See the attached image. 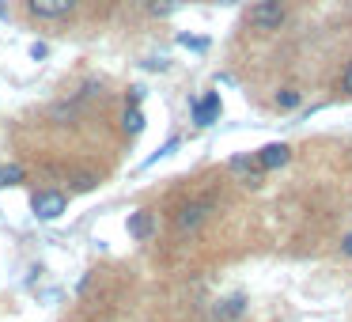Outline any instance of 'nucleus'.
<instances>
[{
	"mask_svg": "<svg viewBox=\"0 0 352 322\" xmlns=\"http://www.w3.org/2000/svg\"><path fill=\"white\" fill-rule=\"evenodd\" d=\"M288 8H284V0H254L250 12H246V27L254 31H276L284 23Z\"/></svg>",
	"mask_w": 352,
	"mask_h": 322,
	"instance_id": "1",
	"label": "nucleus"
},
{
	"mask_svg": "<svg viewBox=\"0 0 352 322\" xmlns=\"http://www.w3.org/2000/svg\"><path fill=\"white\" fill-rule=\"evenodd\" d=\"M65 208H69V197H65V193H57V190H38L31 197V213L38 216V220H46V224L57 220Z\"/></svg>",
	"mask_w": 352,
	"mask_h": 322,
	"instance_id": "2",
	"label": "nucleus"
},
{
	"mask_svg": "<svg viewBox=\"0 0 352 322\" xmlns=\"http://www.w3.org/2000/svg\"><path fill=\"white\" fill-rule=\"evenodd\" d=\"M80 0H27V8H31V16L38 19H65L76 12Z\"/></svg>",
	"mask_w": 352,
	"mask_h": 322,
	"instance_id": "3",
	"label": "nucleus"
},
{
	"mask_svg": "<svg viewBox=\"0 0 352 322\" xmlns=\"http://www.w3.org/2000/svg\"><path fill=\"white\" fill-rule=\"evenodd\" d=\"M208 213H212V201H190V205H182V213H178V231H197L201 224L208 220Z\"/></svg>",
	"mask_w": 352,
	"mask_h": 322,
	"instance_id": "4",
	"label": "nucleus"
},
{
	"mask_svg": "<svg viewBox=\"0 0 352 322\" xmlns=\"http://www.w3.org/2000/svg\"><path fill=\"white\" fill-rule=\"evenodd\" d=\"M220 110H223L220 95H216V92H208L205 99H197V103L190 107V114H193V125H212L216 118H220Z\"/></svg>",
	"mask_w": 352,
	"mask_h": 322,
	"instance_id": "5",
	"label": "nucleus"
},
{
	"mask_svg": "<svg viewBox=\"0 0 352 322\" xmlns=\"http://www.w3.org/2000/svg\"><path fill=\"white\" fill-rule=\"evenodd\" d=\"M254 160H258L261 171H276V167H284V163L292 160V148L288 144H265L261 152H254Z\"/></svg>",
	"mask_w": 352,
	"mask_h": 322,
	"instance_id": "6",
	"label": "nucleus"
},
{
	"mask_svg": "<svg viewBox=\"0 0 352 322\" xmlns=\"http://www.w3.org/2000/svg\"><path fill=\"white\" fill-rule=\"evenodd\" d=\"M152 213H148V208H137V213H129V220H125V231H129L133 239H140V243H144V239H152Z\"/></svg>",
	"mask_w": 352,
	"mask_h": 322,
	"instance_id": "7",
	"label": "nucleus"
},
{
	"mask_svg": "<svg viewBox=\"0 0 352 322\" xmlns=\"http://www.w3.org/2000/svg\"><path fill=\"white\" fill-rule=\"evenodd\" d=\"M212 314L220 322H231V319H243L246 314V296H231V299H220V303L212 307Z\"/></svg>",
	"mask_w": 352,
	"mask_h": 322,
	"instance_id": "8",
	"label": "nucleus"
},
{
	"mask_svg": "<svg viewBox=\"0 0 352 322\" xmlns=\"http://www.w3.org/2000/svg\"><path fill=\"white\" fill-rule=\"evenodd\" d=\"M122 129L129 133V137H137V133L144 129V110H140V107H125V118H122Z\"/></svg>",
	"mask_w": 352,
	"mask_h": 322,
	"instance_id": "9",
	"label": "nucleus"
},
{
	"mask_svg": "<svg viewBox=\"0 0 352 322\" xmlns=\"http://www.w3.org/2000/svg\"><path fill=\"white\" fill-rule=\"evenodd\" d=\"M23 182V167H19V163H4V167H0V190H4V186H19Z\"/></svg>",
	"mask_w": 352,
	"mask_h": 322,
	"instance_id": "10",
	"label": "nucleus"
},
{
	"mask_svg": "<svg viewBox=\"0 0 352 322\" xmlns=\"http://www.w3.org/2000/svg\"><path fill=\"white\" fill-rule=\"evenodd\" d=\"M299 103H303V95H299L296 87H280V92H276V107L280 110H296Z\"/></svg>",
	"mask_w": 352,
	"mask_h": 322,
	"instance_id": "11",
	"label": "nucleus"
},
{
	"mask_svg": "<svg viewBox=\"0 0 352 322\" xmlns=\"http://www.w3.org/2000/svg\"><path fill=\"white\" fill-rule=\"evenodd\" d=\"M231 171H250V175H261V167H258L254 155H235V160H231Z\"/></svg>",
	"mask_w": 352,
	"mask_h": 322,
	"instance_id": "12",
	"label": "nucleus"
},
{
	"mask_svg": "<svg viewBox=\"0 0 352 322\" xmlns=\"http://www.w3.org/2000/svg\"><path fill=\"white\" fill-rule=\"evenodd\" d=\"M178 46H186V50H197V54H205V50H208V39H197V34H178Z\"/></svg>",
	"mask_w": 352,
	"mask_h": 322,
	"instance_id": "13",
	"label": "nucleus"
},
{
	"mask_svg": "<svg viewBox=\"0 0 352 322\" xmlns=\"http://www.w3.org/2000/svg\"><path fill=\"white\" fill-rule=\"evenodd\" d=\"M170 152H178V137H170V140H167V144H163L155 155H148V160H144V167H152V163H160L163 155H170Z\"/></svg>",
	"mask_w": 352,
	"mask_h": 322,
	"instance_id": "14",
	"label": "nucleus"
},
{
	"mask_svg": "<svg viewBox=\"0 0 352 322\" xmlns=\"http://www.w3.org/2000/svg\"><path fill=\"white\" fill-rule=\"evenodd\" d=\"M337 87H341L344 95H352V61L341 69V80H337Z\"/></svg>",
	"mask_w": 352,
	"mask_h": 322,
	"instance_id": "15",
	"label": "nucleus"
},
{
	"mask_svg": "<svg viewBox=\"0 0 352 322\" xmlns=\"http://www.w3.org/2000/svg\"><path fill=\"white\" fill-rule=\"evenodd\" d=\"M91 186H95V175H80V178H76V186H72V190L87 193V190H91Z\"/></svg>",
	"mask_w": 352,
	"mask_h": 322,
	"instance_id": "16",
	"label": "nucleus"
},
{
	"mask_svg": "<svg viewBox=\"0 0 352 322\" xmlns=\"http://www.w3.org/2000/svg\"><path fill=\"white\" fill-rule=\"evenodd\" d=\"M46 54H50V46H46V42H34V46H31V57H34V61H42Z\"/></svg>",
	"mask_w": 352,
	"mask_h": 322,
	"instance_id": "17",
	"label": "nucleus"
},
{
	"mask_svg": "<svg viewBox=\"0 0 352 322\" xmlns=\"http://www.w3.org/2000/svg\"><path fill=\"white\" fill-rule=\"evenodd\" d=\"M140 99H144V87H129V107H140Z\"/></svg>",
	"mask_w": 352,
	"mask_h": 322,
	"instance_id": "18",
	"label": "nucleus"
},
{
	"mask_svg": "<svg viewBox=\"0 0 352 322\" xmlns=\"http://www.w3.org/2000/svg\"><path fill=\"white\" fill-rule=\"evenodd\" d=\"M341 254H349V258H352V235H344V243H341Z\"/></svg>",
	"mask_w": 352,
	"mask_h": 322,
	"instance_id": "19",
	"label": "nucleus"
}]
</instances>
